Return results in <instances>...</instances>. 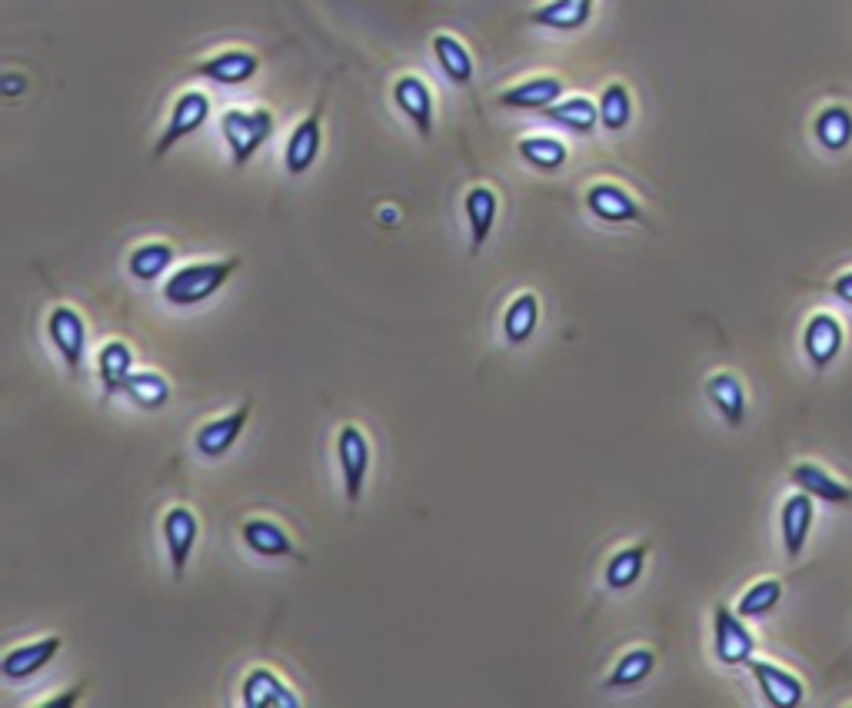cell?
<instances>
[{
	"instance_id": "6da1fadb",
	"label": "cell",
	"mask_w": 852,
	"mask_h": 708,
	"mask_svg": "<svg viewBox=\"0 0 852 708\" xmlns=\"http://www.w3.org/2000/svg\"><path fill=\"white\" fill-rule=\"evenodd\" d=\"M240 267H243L240 257L187 263V267H180L177 273L167 277V283H164V303H167V306H177V310H194V306L207 303L214 293H220Z\"/></svg>"
},
{
	"instance_id": "7a4b0ae2",
	"label": "cell",
	"mask_w": 852,
	"mask_h": 708,
	"mask_svg": "<svg viewBox=\"0 0 852 708\" xmlns=\"http://www.w3.org/2000/svg\"><path fill=\"white\" fill-rule=\"evenodd\" d=\"M273 131H277V121L267 107H253V111L230 107L220 114V134L230 147L233 167H247L257 157V150L273 137Z\"/></svg>"
},
{
	"instance_id": "3957f363",
	"label": "cell",
	"mask_w": 852,
	"mask_h": 708,
	"mask_svg": "<svg viewBox=\"0 0 852 708\" xmlns=\"http://www.w3.org/2000/svg\"><path fill=\"white\" fill-rule=\"evenodd\" d=\"M336 462H340L346 502L356 506L360 496H363V486H366V479H370V462H373L370 436H366L356 423H346V426L336 433Z\"/></svg>"
},
{
	"instance_id": "277c9868",
	"label": "cell",
	"mask_w": 852,
	"mask_h": 708,
	"mask_svg": "<svg viewBox=\"0 0 852 708\" xmlns=\"http://www.w3.org/2000/svg\"><path fill=\"white\" fill-rule=\"evenodd\" d=\"M210 111H214V104H210V97L204 91H184L174 101V107H170L167 127H164V134H160V140L154 147V160H164L180 140L194 137L210 121Z\"/></svg>"
},
{
	"instance_id": "5b68a950",
	"label": "cell",
	"mask_w": 852,
	"mask_h": 708,
	"mask_svg": "<svg viewBox=\"0 0 852 708\" xmlns=\"http://www.w3.org/2000/svg\"><path fill=\"white\" fill-rule=\"evenodd\" d=\"M323 111H326V97H320L316 107L290 131L287 147H283V167L290 177H303L313 170L320 147H323Z\"/></svg>"
},
{
	"instance_id": "8992f818",
	"label": "cell",
	"mask_w": 852,
	"mask_h": 708,
	"mask_svg": "<svg viewBox=\"0 0 852 708\" xmlns=\"http://www.w3.org/2000/svg\"><path fill=\"white\" fill-rule=\"evenodd\" d=\"M160 532H164V549H167V559H170V569H174V579L184 582L187 575V562L194 555V545H197V535H200V522H197V512L190 506H170L160 519Z\"/></svg>"
},
{
	"instance_id": "52a82bcc",
	"label": "cell",
	"mask_w": 852,
	"mask_h": 708,
	"mask_svg": "<svg viewBox=\"0 0 852 708\" xmlns=\"http://www.w3.org/2000/svg\"><path fill=\"white\" fill-rule=\"evenodd\" d=\"M48 336H51V346L61 353L67 373L81 376L84 350H87V323H84V316L74 306H64V303L54 306L51 316H48Z\"/></svg>"
},
{
	"instance_id": "ba28073f",
	"label": "cell",
	"mask_w": 852,
	"mask_h": 708,
	"mask_svg": "<svg viewBox=\"0 0 852 708\" xmlns=\"http://www.w3.org/2000/svg\"><path fill=\"white\" fill-rule=\"evenodd\" d=\"M713 638H716V658L723 665H749L752 662L756 638L746 628L739 612H732L726 605H716V612H713Z\"/></svg>"
},
{
	"instance_id": "9c48e42d",
	"label": "cell",
	"mask_w": 852,
	"mask_h": 708,
	"mask_svg": "<svg viewBox=\"0 0 852 708\" xmlns=\"http://www.w3.org/2000/svg\"><path fill=\"white\" fill-rule=\"evenodd\" d=\"M393 104H396V111L413 124V131H416L423 140L434 137V91H430V84H426L423 77L403 74V77L393 84Z\"/></svg>"
},
{
	"instance_id": "30bf717a",
	"label": "cell",
	"mask_w": 852,
	"mask_h": 708,
	"mask_svg": "<svg viewBox=\"0 0 852 708\" xmlns=\"http://www.w3.org/2000/svg\"><path fill=\"white\" fill-rule=\"evenodd\" d=\"M247 423H250V403H243V406L230 409L227 416H217V419L204 423V426L194 433V446H197V452H200L204 459H224V456L240 442V436H243Z\"/></svg>"
},
{
	"instance_id": "8fae6325",
	"label": "cell",
	"mask_w": 852,
	"mask_h": 708,
	"mask_svg": "<svg viewBox=\"0 0 852 708\" xmlns=\"http://www.w3.org/2000/svg\"><path fill=\"white\" fill-rule=\"evenodd\" d=\"M240 701L247 708H300V695L267 665H253L243 675Z\"/></svg>"
},
{
	"instance_id": "7c38bea8",
	"label": "cell",
	"mask_w": 852,
	"mask_h": 708,
	"mask_svg": "<svg viewBox=\"0 0 852 708\" xmlns=\"http://www.w3.org/2000/svg\"><path fill=\"white\" fill-rule=\"evenodd\" d=\"M61 645H64L61 635H44V638L24 642L0 658V675H4V681H28L58 658Z\"/></svg>"
},
{
	"instance_id": "4fadbf2b",
	"label": "cell",
	"mask_w": 852,
	"mask_h": 708,
	"mask_svg": "<svg viewBox=\"0 0 852 708\" xmlns=\"http://www.w3.org/2000/svg\"><path fill=\"white\" fill-rule=\"evenodd\" d=\"M257 71H260V58L253 51H240V48L220 51V54L194 64V77H204L220 87H240V84L253 81Z\"/></svg>"
},
{
	"instance_id": "5bb4252c",
	"label": "cell",
	"mask_w": 852,
	"mask_h": 708,
	"mask_svg": "<svg viewBox=\"0 0 852 708\" xmlns=\"http://www.w3.org/2000/svg\"><path fill=\"white\" fill-rule=\"evenodd\" d=\"M586 210L603 223H643V207L620 184L600 180L586 190Z\"/></svg>"
},
{
	"instance_id": "9a60e30c",
	"label": "cell",
	"mask_w": 852,
	"mask_h": 708,
	"mask_svg": "<svg viewBox=\"0 0 852 708\" xmlns=\"http://www.w3.org/2000/svg\"><path fill=\"white\" fill-rule=\"evenodd\" d=\"M240 542L260 559H293L297 555V542L290 539V532L280 522L263 519V516L247 519L240 525Z\"/></svg>"
},
{
	"instance_id": "2e32d148",
	"label": "cell",
	"mask_w": 852,
	"mask_h": 708,
	"mask_svg": "<svg viewBox=\"0 0 852 708\" xmlns=\"http://www.w3.org/2000/svg\"><path fill=\"white\" fill-rule=\"evenodd\" d=\"M749 671H752V678H756L762 698H766L772 708H796V705L806 698L802 681H799L792 671H786V668H779V665H772V662L752 658V662H749Z\"/></svg>"
},
{
	"instance_id": "e0dca14e",
	"label": "cell",
	"mask_w": 852,
	"mask_h": 708,
	"mask_svg": "<svg viewBox=\"0 0 852 708\" xmlns=\"http://www.w3.org/2000/svg\"><path fill=\"white\" fill-rule=\"evenodd\" d=\"M464 210H467V223H470V253H480L484 243L493 233V223H497V214H500V197H497L493 187L477 184V187L467 190Z\"/></svg>"
},
{
	"instance_id": "ac0fdd59",
	"label": "cell",
	"mask_w": 852,
	"mask_h": 708,
	"mask_svg": "<svg viewBox=\"0 0 852 708\" xmlns=\"http://www.w3.org/2000/svg\"><path fill=\"white\" fill-rule=\"evenodd\" d=\"M563 97V81L560 77H530L517 87H507L500 94V107L507 111H533V114H543L547 107H553L557 101Z\"/></svg>"
},
{
	"instance_id": "d6986e66",
	"label": "cell",
	"mask_w": 852,
	"mask_h": 708,
	"mask_svg": "<svg viewBox=\"0 0 852 708\" xmlns=\"http://www.w3.org/2000/svg\"><path fill=\"white\" fill-rule=\"evenodd\" d=\"M779 522H782V545H786V555L796 559L802 549H806V539L812 532V522H815V509H812V496L799 489V496H789L782 512H779Z\"/></svg>"
},
{
	"instance_id": "ffe728a7",
	"label": "cell",
	"mask_w": 852,
	"mask_h": 708,
	"mask_svg": "<svg viewBox=\"0 0 852 708\" xmlns=\"http://www.w3.org/2000/svg\"><path fill=\"white\" fill-rule=\"evenodd\" d=\"M802 346H806V356L815 369H825L839 350H842V326L839 320H832L829 313H815L809 323H806V336H802Z\"/></svg>"
},
{
	"instance_id": "44dd1931",
	"label": "cell",
	"mask_w": 852,
	"mask_h": 708,
	"mask_svg": "<svg viewBox=\"0 0 852 708\" xmlns=\"http://www.w3.org/2000/svg\"><path fill=\"white\" fill-rule=\"evenodd\" d=\"M97 376H101V386H104L107 399L124 393L127 379L134 376V350L124 340L104 343L101 353H97Z\"/></svg>"
},
{
	"instance_id": "7402d4cb",
	"label": "cell",
	"mask_w": 852,
	"mask_h": 708,
	"mask_svg": "<svg viewBox=\"0 0 852 708\" xmlns=\"http://www.w3.org/2000/svg\"><path fill=\"white\" fill-rule=\"evenodd\" d=\"M706 396L709 403L719 409V416L726 419V426L739 429L746 423V389L739 383V376L732 373H713L706 379Z\"/></svg>"
},
{
	"instance_id": "603a6c76",
	"label": "cell",
	"mask_w": 852,
	"mask_h": 708,
	"mask_svg": "<svg viewBox=\"0 0 852 708\" xmlns=\"http://www.w3.org/2000/svg\"><path fill=\"white\" fill-rule=\"evenodd\" d=\"M543 117H547L550 124L570 131V134H580V137H590V134H596V127H600V107H596V101H590V97H567V101H557L553 107L543 111Z\"/></svg>"
},
{
	"instance_id": "cb8c5ba5",
	"label": "cell",
	"mask_w": 852,
	"mask_h": 708,
	"mask_svg": "<svg viewBox=\"0 0 852 708\" xmlns=\"http://www.w3.org/2000/svg\"><path fill=\"white\" fill-rule=\"evenodd\" d=\"M789 479H792L796 489L809 492L812 499H822V502H832V506L852 502V489L842 486L839 479H832V476H829L822 466H815V462H799V466L789 472Z\"/></svg>"
},
{
	"instance_id": "d4e9b609",
	"label": "cell",
	"mask_w": 852,
	"mask_h": 708,
	"mask_svg": "<svg viewBox=\"0 0 852 708\" xmlns=\"http://www.w3.org/2000/svg\"><path fill=\"white\" fill-rule=\"evenodd\" d=\"M540 326V296L537 293H517L503 313V340L510 346H523Z\"/></svg>"
},
{
	"instance_id": "484cf974",
	"label": "cell",
	"mask_w": 852,
	"mask_h": 708,
	"mask_svg": "<svg viewBox=\"0 0 852 708\" xmlns=\"http://www.w3.org/2000/svg\"><path fill=\"white\" fill-rule=\"evenodd\" d=\"M174 263V247L170 243H160V240H150V243H141L131 250L127 257V273L137 280V283H157Z\"/></svg>"
},
{
	"instance_id": "4316f807",
	"label": "cell",
	"mask_w": 852,
	"mask_h": 708,
	"mask_svg": "<svg viewBox=\"0 0 852 708\" xmlns=\"http://www.w3.org/2000/svg\"><path fill=\"white\" fill-rule=\"evenodd\" d=\"M170 379L167 376H160V373H154V369H134V376L127 379V386H124V396L137 406V409H144V413H154V409H164L167 403H170Z\"/></svg>"
},
{
	"instance_id": "83f0119b",
	"label": "cell",
	"mask_w": 852,
	"mask_h": 708,
	"mask_svg": "<svg viewBox=\"0 0 852 708\" xmlns=\"http://www.w3.org/2000/svg\"><path fill=\"white\" fill-rule=\"evenodd\" d=\"M646 555H650V545H646V542H636V545H626V549L613 552L610 562H606V572H603V575H606V585H610L613 592L633 589V585L640 582L643 569H646Z\"/></svg>"
},
{
	"instance_id": "f1b7e54d",
	"label": "cell",
	"mask_w": 852,
	"mask_h": 708,
	"mask_svg": "<svg viewBox=\"0 0 852 708\" xmlns=\"http://www.w3.org/2000/svg\"><path fill=\"white\" fill-rule=\"evenodd\" d=\"M434 58L440 64V71L447 74L450 84L467 87L474 81V58L464 48V41H457L454 34H437L434 38Z\"/></svg>"
},
{
	"instance_id": "f546056e",
	"label": "cell",
	"mask_w": 852,
	"mask_h": 708,
	"mask_svg": "<svg viewBox=\"0 0 852 708\" xmlns=\"http://www.w3.org/2000/svg\"><path fill=\"white\" fill-rule=\"evenodd\" d=\"M517 154L523 157L527 167H533V170H540V174H553V170L567 167V160H570L567 144L557 140V137H547V134L523 137V140L517 144Z\"/></svg>"
},
{
	"instance_id": "4dcf8cb0",
	"label": "cell",
	"mask_w": 852,
	"mask_h": 708,
	"mask_svg": "<svg viewBox=\"0 0 852 708\" xmlns=\"http://www.w3.org/2000/svg\"><path fill=\"white\" fill-rule=\"evenodd\" d=\"M590 14H593V8L576 4V0H550V4H543L530 14V21L547 31H580V28H586Z\"/></svg>"
},
{
	"instance_id": "1f68e13d",
	"label": "cell",
	"mask_w": 852,
	"mask_h": 708,
	"mask_svg": "<svg viewBox=\"0 0 852 708\" xmlns=\"http://www.w3.org/2000/svg\"><path fill=\"white\" fill-rule=\"evenodd\" d=\"M596 107H600V127L610 131V134L626 131L630 121H633V94H630L626 84H606Z\"/></svg>"
},
{
	"instance_id": "d6a6232c",
	"label": "cell",
	"mask_w": 852,
	"mask_h": 708,
	"mask_svg": "<svg viewBox=\"0 0 852 708\" xmlns=\"http://www.w3.org/2000/svg\"><path fill=\"white\" fill-rule=\"evenodd\" d=\"M656 668V652L653 648H630L620 655V662L613 665L606 688H633L640 681H646Z\"/></svg>"
},
{
	"instance_id": "836d02e7",
	"label": "cell",
	"mask_w": 852,
	"mask_h": 708,
	"mask_svg": "<svg viewBox=\"0 0 852 708\" xmlns=\"http://www.w3.org/2000/svg\"><path fill=\"white\" fill-rule=\"evenodd\" d=\"M812 131H815V140H819L825 150L839 154V150H845V147L852 144V114H849L845 107L832 104V107H825V111L815 117Z\"/></svg>"
},
{
	"instance_id": "e575fe53",
	"label": "cell",
	"mask_w": 852,
	"mask_h": 708,
	"mask_svg": "<svg viewBox=\"0 0 852 708\" xmlns=\"http://www.w3.org/2000/svg\"><path fill=\"white\" fill-rule=\"evenodd\" d=\"M779 598H782V582L779 579H759L756 585H749L742 592V598L736 602V612L742 618H762L779 605Z\"/></svg>"
},
{
	"instance_id": "d590c367",
	"label": "cell",
	"mask_w": 852,
	"mask_h": 708,
	"mask_svg": "<svg viewBox=\"0 0 852 708\" xmlns=\"http://www.w3.org/2000/svg\"><path fill=\"white\" fill-rule=\"evenodd\" d=\"M81 695H84V688H71L67 695H54V698L41 701V708H61V705H74V701H77Z\"/></svg>"
},
{
	"instance_id": "8d00e7d4",
	"label": "cell",
	"mask_w": 852,
	"mask_h": 708,
	"mask_svg": "<svg viewBox=\"0 0 852 708\" xmlns=\"http://www.w3.org/2000/svg\"><path fill=\"white\" fill-rule=\"evenodd\" d=\"M832 293L839 296V300H845V303H852V270L849 273H842L835 283H832Z\"/></svg>"
},
{
	"instance_id": "74e56055",
	"label": "cell",
	"mask_w": 852,
	"mask_h": 708,
	"mask_svg": "<svg viewBox=\"0 0 852 708\" xmlns=\"http://www.w3.org/2000/svg\"><path fill=\"white\" fill-rule=\"evenodd\" d=\"M21 87H28V81H21L18 74H8V77H4V94H8V97H18Z\"/></svg>"
},
{
	"instance_id": "f35d334b",
	"label": "cell",
	"mask_w": 852,
	"mask_h": 708,
	"mask_svg": "<svg viewBox=\"0 0 852 708\" xmlns=\"http://www.w3.org/2000/svg\"><path fill=\"white\" fill-rule=\"evenodd\" d=\"M576 4H586V8H593V0H576Z\"/></svg>"
}]
</instances>
